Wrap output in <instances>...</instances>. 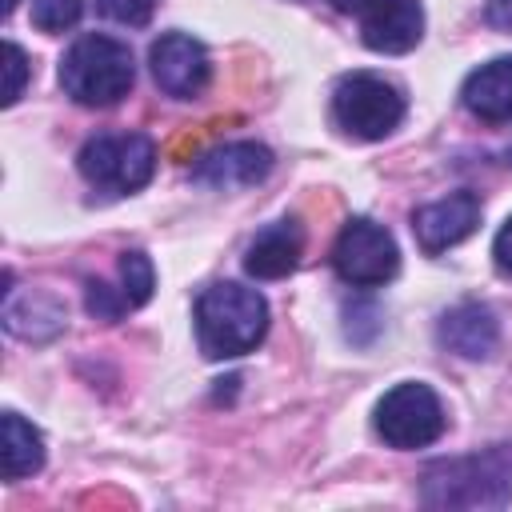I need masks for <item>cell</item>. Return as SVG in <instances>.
I'll return each mask as SVG.
<instances>
[{
    "label": "cell",
    "instance_id": "6da1fadb",
    "mask_svg": "<svg viewBox=\"0 0 512 512\" xmlns=\"http://www.w3.org/2000/svg\"><path fill=\"white\" fill-rule=\"evenodd\" d=\"M420 500L428 508H504L512 500V444H492L468 456L432 460L420 472Z\"/></svg>",
    "mask_w": 512,
    "mask_h": 512
},
{
    "label": "cell",
    "instance_id": "7a4b0ae2",
    "mask_svg": "<svg viewBox=\"0 0 512 512\" xmlns=\"http://www.w3.org/2000/svg\"><path fill=\"white\" fill-rule=\"evenodd\" d=\"M268 332V304L256 288L212 284L196 300V340L208 360H232L252 352Z\"/></svg>",
    "mask_w": 512,
    "mask_h": 512
},
{
    "label": "cell",
    "instance_id": "3957f363",
    "mask_svg": "<svg viewBox=\"0 0 512 512\" xmlns=\"http://www.w3.org/2000/svg\"><path fill=\"white\" fill-rule=\"evenodd\" d=\"M132 80H136V64H132L128 44L100 36V32L80 36L60 60V88L76 104H88V108H108L124 100Z\"/></svg>",
    "mask_w": 512,
    "mask_h": 512
},
{
    "label": "cell",
    "instance_id": "277c9868",
    "mask_svg": "<svg viewBox=\"0 0 512 512\" xmlns=\"http://www.w3.org/2000/svg\"><path fill=\"white\" fill-rule=\"evenodd\" d=\"M76 168L92 188L108 196H128L152 180L156 144L144 132H100L80 148Z\"/></svg>",
    "mask_w": 512,
    "mask_h": 512
},
{
    "label": "cell",
    "instance_id": "5b68a950",
    "mask_svg": "<svg viewBox=\"0 0 512 512\" xmlns=\"http://www.w3.org/2000/svg\"><path fill=\"white\" fill-rule=\"evenodd\" d=\"M404 120V96L376 72H352L332 88V124L352 140H384Z\"/></svg>",
    "mask_w": 512,
    "mask_h": 512
},
{
    "label": "cell",
    "instance_id": "8992f818",
    "mask_svg": "<svg viewBox=\"0 0 512 512\" xmlns=\"http://www.w3.org/2000/svg\"><path fill=\"white\" fill-rule=\"evenodd\" d=\"M372 424H376V436H380L388 448L408 452V448H428V444H436V440L444 436V428H448V416H444L440 396H436L428 384L404 380V384H396V388H388V392L380 396Z\"/></svg>",
    "mask_w": 512,
    "mask_h": 512
},
{
    "label": "cell",
    "instance_id": "52a82bcc",
    "mask_svg": "<svg viewBox=\"0 0 512 512\" xmlns=\"http://www.w3.org/2000/svg\"><path fill=\"white\" fill-rule=\"evenodd\" d=\"M332 268L352 288H380L396 276L400 248L384 224H376L368 216H352L332 244Z\"/></svg>",
    "mask_w": 512,
    "mask_h": 512
},
{
    "label": "cell",
    "instance_id": "ba28073f",
    "mask_svg": "<svg viewBox=\"0 0 512 512\" xmlns=\"http://www.w3.org/2000/svg\"><path fill=\"white\" fill-rule=\"evenodd\" d=\"M148 64H152V80L160 84V92H168L176 100L200 96L212 80V60H208L204 44L188 32H164L160 40H152Z\"/></svg>",
    "mask_w": 512,
    "mask_h": 512
},
{
    "label": "cell",
    "instance_id": "9c48e42d",
    "mask_svg": "<svg viewBox=\"0 0 512 512\" xmlns=\"http://www.w3.org/2000/svg\"><path fill=\"white\" fill-rule=\"evenodd\" d=\"M480 224V196L472 192H452L444 200H432L424 208L412 212V232H416V244L436 256L460 240H468Z\"/></svg>",
    "mask_w": 512,
    "mask_h": 512
},
{
    "label": "cell",
    "instance_id": "30bf717a",
    "mask_svg": "<svg viewBox=\"0 0 512 512\" xmlns=\"http://www.w3.org/2000/svg\"><path fill=\"white\" fill-rule=\"evenodd\" d=\"M272 172V152L256 140H228V144H216L212 152H204L192 168V176L208 188H252L260 184L264 176Z\"/></svg>",
    "mask_w": 512,
    "mask_h": 512
},
{
    "label": "cell",
    "instance_id": "8fae6325",
    "mask_svg": "<svg viewBox=\"0 0 512 512\" xmlns=\"http://www.w3.org/2000/svg\"><path fill=\"white\" fill-rule=\"evenodd\" d=\"M152 288H156V272H152V260L132 248L120 256V276L116 284H104V280H92L88 284V312L96 320H120L124 312H136L152 300Z\"/></svg>",
    "mask_w": 512,
    "mask_h": 512
},
{
    "label": "cell",
    "instance_id": "7c38bea8",
    "mask_svg": "<svg viewBox=\"0 0 512 512\" xmlns=\"http://www.w3.org/2000/svg\"><path fill=\"white\" fill-rule=\"evenodd\" d=\"M360 36L372 52H384V56L412 52L424 36L420 0H372L360 12Z\"/></svg>",
    "mask_w": 512,
    "mask_h": 512
},
{
    "label": "cell",
    "instance_id": "4fadbf2b",
    "mask_svg": "<svg viewBox=\"0 0 512 512\" xmlns=\"http://www.w3.org/2000/svg\"><path fill=\"white\" fill-rule=\"evenodd\" d=\"M440 344L464 360H488L500 344V324L492 316L488 304H476V300H464L456 308H448L440 316V328H436Z\"/></svg>",
    "mask_w": 512,
    "mask_h": 512
},
{
    "label": "cell",
    "instance_id": "5bb4252c",
    "mask_svg": "<svg viewBox=\"0 0 512 512\" xmlns=\"http://www.w3.org/2000/svg\"><path fill=\"white\" fill-rule=\"evenodd\" d=\"M300 252H304V228L292 216H284L256 232L244 256V272L256 280H280L300 264Z\"/></svg>",
    "mask_w": 512,
    "mask_h": 512
},
{
    "label": "cell",
    "instance_id": "9a60e30c",
    "mask_svg": "<svg viewBox=\"0 0 512 512\" xmlns=\"http://www.w3.org/2000/svg\"><path fill=\"white\" fill-rule=\"evenodd\" d=\"M460 100L484 124L512 120V56H496V60L480 64L476 72H468Z\"/></svg>",
    "mask_w": 512,
    "mask_h": 512
},
{
    "label": "cell",
    "instance_id": "2e32d148",
    "mask_svg": "<svg viewBox=\"0 0 512 512\" xmlns=\"http://www.w3.org/2000/svg\"><path fill=\"white\" fill-rule=\"evenodd\" d=\"M64 304L52 296V292H40V288H28V292H16L8 288L4 292V328L20 340H48L64 328Z\"/></svg>",
    "mask_w": 512,
    "mask_h": 512
},
{
    "label": "cell",
    "instance_id": "e0dca14e",
    "mask_svg": "<svg viewBox=\"0 0 512 512\" xmlns=\"http://www.w3.org/2000/svg\"><path fill=\"white\" fill-rule=\"evenodd\" d=\"M0 428H4V448H0L4 480H24V476L40 472L44 468V436H40V428H32L20 412H4Z\"/></svg>",
    "mask_w": 512,
    "mask_h": 512
},
{
    "label": "cell",
    "instance_id": "ac0fdd59",
    "mask_svg": "<svg viewBox=\"0 0 512 512\" xmlns=\"http://www.w3.org/2000/svg\"><path fill=\"white\" fill-rule=\"evenodd\" d=\"M84 0H32V24L40 32H68L76 28Z\"/></svg>",
    "mask_w": 512,
    "mask_h": 512
},
{
    "label": "cell",
    "instance_id": "d6986e66",
    "mask_svg": "<svg viewBox=\"0 0 512 512\" xmlns=\"http://www.w3.org/2000/svg\"><path fill=\"white\" fill-rule=\"evenodd\" d=\"M96 4H100L104 16H112L116 24H132V28L148 24L152 8H156V0H96Z\"/></svg>",
    "mask_w": 512,
    "mask_h": 512
},
{
    "label": "cell",
    "instance_id": "ffe728a7",
    "mask_svg": "<svg viewBox=\"0 0 512 512\" xmlns=\"http://www.w3.org/2000/svg\"><path fill=\"white\" fill-rule=\"evenodd\" d=\"M4 68H8V84H4V104H16L20 100V92H24V80H28V56H24V48L20 44H4Z\"/></svg>",
    "mask_w": 512,
    "mask_h": 512
},
{
    "label": "cell",
    "instance_id": "44dd1931",
    "mask_svg": "<svg viewBox=\"0 0 512 512\" xmlns=\"http://www.w3.org/2000/svg\"><path fill=\"white\" fill-rule=\"evenodd\" d=\"M492 256H496V268L512 276V216L500 224V232H496V240H492Z\"/></svg>",
    "mask_w": 512,
    "mask_h": 512
},
{
    "label": "cell",
    "instance_id": "7402d4cb",
    "mask_svg": "<svg viewBox=\"0 0 512 512\" xmlns=\"http://www.w3.org/2000/svg\"><path fill=\"white\" fill-rule=\"evenodd\" d=\"M484 20H488L496 32H508V36H512V0H488V4H484Z\"/></svg>",
    "mask_w": 512,
    "mask_h": 512
},
{
    "label": "cell",
    "instance_id": "603a6c76",
    "mask_svg": "<svg viewBox=\"0 0 512 512\" xmlns=\"http://www.w3.org/2000/svg\"><path fill=\"white\" fill-rule=\"evenodd\" d=\"M328 4H332L336 12H364L372 0H328Z\"/></svg>",
    "mask_w": 512,
    "mask_h": 512
},
{
    "label": "cell",
    "instance_id": "cb8c5ba5",
    "mask_svg": "<svg viewBox=\"0 0 512 512\" xmlns=\"http://www.w3.org/2000/svg\"><path fill=\"white\" fill-rule=\"evenodd\" d=\"M16 4H20V0H4V16H8V12L16 8Z\"/></svg>",
    "mask_w": 512,
    "mask_h": 512
}]
</instances>
